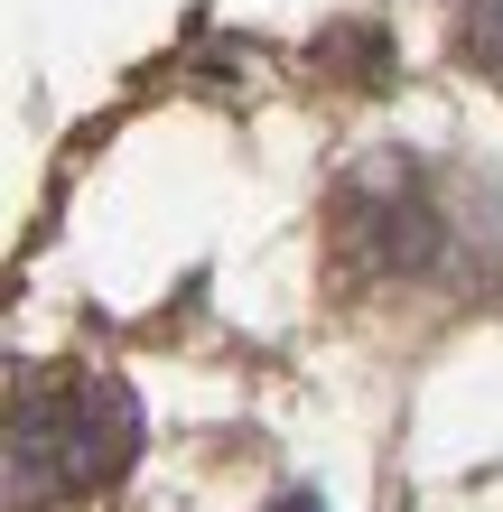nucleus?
<instances>
[{
  "label": "nucleus",
  "instance_id": "obj_1",
  "mask_svg": "<svg viewBox=\"0 0 503 512\" xmlns=\"http://www.w3.org/2000/svg\"><path fill=\"white\" fill-rule=\"evenodd\" d=\"M140 447V410L112 382H56L47 401H19L10 429V475H19V512L38 494H94L131 466Z\"/></svg>",
  "mask_w": 503,
  "mask_h": 512
},
{
  "label": "nucleus",
  "instance_id": "obj_2",
  "mask_svg": "<svg viewBox=\"0 0 503 512\" xmlns=\"http://www.w3.org/2000/svg\"><path fill=\"white\" fill-rule=\"evenodd\" d=\"M466 47H476L485 66H503V0H476V19H466Z\"/></svg>",
  "mask_w": 503,
  "mask_h": 512
}]
</instances>
